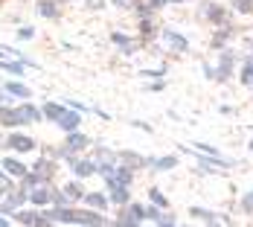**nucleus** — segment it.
I'll return each instance as SVG.
<instances>
[{"label":"nucleus","mask_w":253,"mask_h":227,"mask_svg":"<svg viewBox=\"0 0 253 227\" xmlns=\"http://www.w3.org/2000/svg\"><path fill=\"white\" fill-rule=\"evenodd\" d=\"M87 146H90V137H84V134H79V131H70V134H67V140H64V146L58 149V157H64V160L70 163V160L79 157Z\"/></svg>","instance_id":"f257e3e1"},{"label":"nucleus","mask_w":253,"mask_h":227,"mask_svg":"<svg viewBox=\"0 0 253 227\" xmlns=\"http://www.w3.org/2000/svg\"><path fill=\"white\" fill-rule=\"evenodd\" d=\"M12 219L18 222V225H24V227H47V225H55V222H50L47 219V213H41V210H15L12 213Z\"/></svg>","instance_id":"f03ea898"},{"label":"nucleus","mask_w":253,"mask_h":227,"mask_svg":"<svg viewBox=\"0 0 253 227\" xmlns=\"http://www.w3.org/2000/svg\"><path fill=\"white\" fill-rule=\"evenodd\" d=\"M24 201H29V189H24V186H18V189H9L6 195H3V201H0V213H15V210H21L24 207Z\"/></svg>","instance_id":"7ed1b4c3"},{"label":"nucleus","mask_w":253,"mask_h":227,"mask_svg":"<svg viewBox=\"0 0 253 227\" xmlns=\"http://www.w3.org/2000/svg\"><path fill=\"white\" fill-rule=\"evenodd\" d=\"M6 146H9L12 151H18V154H26V151L38 149V143H35L29 134H21V131H12V134L6 137Z\"/></svg>","instance_id":"20e7f679"},{"label":"nucleus","mask_w":253,"mask_h":227,"mask_svg":"<svg viewBox=\"0 0 253 227\" xmlns=\"http://www.w3.org/2000/svg\"><path fill=\"white\" fill-rule=\"evenodd\" d=\"M70 169H73L76 178H90V175L99 172V166H96L93 157H73V160H70Z\"/></svg>","instance_id":"39448f33"},{"label":"nucleus","mask_w":253,"mask_h":227,"mask_svg":"<svg viewBox=\"0 0 253 227\" xmlns=\"http://www.w3.org/2000/svg\"><path fill=\"white\" fill-rule=\"evenodd\" d=\"M233 61H236L233 50H221V58H218V64H215V82H230Z\"/></svg>","instance_id":"423d86ee"},{"label":"nucleus","mask_w":253,"mask_h":227,"mask_svg":"<svg viewBox=\"0 0 253 227\" xmlns=\"http://www.w3.org/2000/svg\"><path fill=\"white\" fill-rule=\"evenodd\" d=\"M29 204H32V207H50L52 204V189L47 186V183L32 186V189H29Z\"/></svg>","instance_id":"0eeeda50"},{"label":"nucleus","mask_w":253,"mask_h":227,"mask_svg":"<svg viewBox=\"0 0 253 227\" xmlns=\"http://www.w3.org/2000/svg\"><path fill=\"white\" fill-rule=\"evenodd\" d=\"M55 126L61 128L64 134H70V131H79V126H82V111H76V108H67Z\"/></svg>","instance_id":"6e6552de"},{"label":"nucleus","mask_w":253,"mask_h":227,"mask_svg":"<svg viewBox=\"0 0 253 227\" xmlns=\"http://www.w3.org/2000/svg\"><path fill=\"white\" fill-rule=\"evenodd\" d=\"M24 123L26 120H24V114H21V108H9V105L0 108V126L18 128V126H24Z\"/></svg>","instance_id":"1a4fd4ad"},{"label":"nucleus","mask_w":253,"mask_h":227,"mask_svg":"<svg viewBox=\"0 0 253 227\" xmlns=\"http://www.w3.org/2000/svg\"><path fill=\"white\" fill-rule=\"evenodd\" d=\"M160 35H163V41H166V44H169L175 52H186V50H189V41H186L180 32H175V29H169V26H166Z\"/></svg>","instance_id":"9d476101"},{"label":"nucleus","mask_w":253,"mask_h":227,"mask_svg":"<svg viewBox=\"0 0 253 227\" xmlns=\"http://www.w3.org/2000/svg\"><path fill=\"white\" fill-rule=\"evenodd\" d=\"M108 201L126 207V204L131 201V192H128L126 183H108Z\"/></svg>","instance_id":"9b49d317"},{"label":"nucleus","mask_w":253,"mask_h":227,"mask_svg":"<svg viewBox=\"0 0 253 227\" xmlns=\"http://www.w3.org/2000/svg\"><path fill=\"white\" fill-rule=\"evenodd\" d=\"M0 166H3L12 178H26V175H29V166H26L21 157H3V163H0Z\"/></svg>","instance_id":"f8f14e48"},{"label":"nucleus","mask_w":253,"mask_h":227,"mask_svg":"<svg viewBox=\"0 0 253 227\" xmlns=\"http://www.w3.org/2000/svg\"><path fill=\"white\" fill-rule=\"evenodd\" d=\"M29 172H32V175L38 178L41 183H47V181H50V178L55 175V163H52V160H44V157H41V160H38V163H35L32 169H29Z\"/></svg>","instance_id":"ddd939ff"},{"label":"nucleus","mask_w":253,"mask_h":227,"mask_svg":"<svg viewBox=\"0 0 253 227\" xmlns=\"http://www.w3.org/2000/svg\"><path fill=\"white\" fill-rule=\"evenodd\" d=\"M93 160H96L99 172H102V169H111V166H117V163H120V157H117V154H114L111 149H105V146H99V149H96Z\"/></svg>","instance_id":"4468645a"},{"label":"nucleus","mask_w":253,"mask_h":227,"mask_svg":"<svg viewBox=\"0 0 253 227\" xmlns=\"http://www.w3.org/2000/svg\"><path fill=\"white\" fill-rule=\"evenodd\" d=\"M3 91H6L9 96H18V99H21V102H24V99H29V96H32V91L26 88L24 82H15V79H12V82H6V85H3Z\"/></svg>","instance_id":"2eb2a0df"},{"label":"nucleus","mask_w":253,"mask_h":227,"mask_svg":"<svg viewBox=\"0 0 253 227\" xmlns=\"http://www.w3.org/2000/svg\"><path fill=\"white\" fill-rule=\"evenodd\" d=\"M64 111H67V105H61V102H44V108H41L44 120H50V123H58Z\"/></svg>","instance_id":"dca6fc26"},{"label":"nucleus","mask_w":253,"mask_h":227,"mask_svg":"<svg viewBox=\"0 0 253 227\" xmlns=\"http://www.w3.org/2000/svg\"><path fill=\"white\" fill-rule=\"evenodd\" d=\"M204 15H207V21L212 26H221L224 18H227V12H224L221 6H215V3H207V6H204Z\"/></svg>","instance_id":"f3484780"},{"label":"nucleus","mask_w":253,"mask_h":227,"mask_svg":"<svg viewBox=\"0 0 253 227\" xmlns=\"http://www.w3.org/2000/svg\"><path fill=\"white\" fill-rule=\"evenodd\" d=\"M0 70H3V73H9V76H24L26 64H24V61H18V58H15V61H9V58L0 52Z\"/></svg>","instance_id":"a211bd4d"},{"label":"nucleus","mask_w":253,"mask_h":227,"mask_svg":"<svg viewBox=\"0 0 253 227\" xmlns=\"http://www.w3.org/2000/svg\"><path fill=\"white\" fill-rule=\"evenodd\" d=\"M18 108H21V114H24V120H26V123H41V120H44L41 108H35V105H32L29 99H24L21 105H18Z\"/></svg>","instance_id":"6ab92c4d"},{"label":"nucleus","mask_w":253,"mask_h":227,"mask_svg":"<svg viewBox=\"0 0 253 227\" xmlns=\"http://www.w3.org/2000/svg\"><path fill=\"white\" fill-rule=\"evenodd\" d=\"M82 201L87 204V207H93V210H105V207H108V195H102V192H84V198H82Z\"/></svg>","instance_id":"aec40b11"},{"label":"nucleus","mask_w":253,"mask_h":227,"mask_svg":"<svg viewBox=\"0 0 253 227\" xmlns=\"http://www.w3.org/2000/svg\"><path fill=\"white\" fill-rule=\"evenodd\" d=\"M111 41H114L120 50L126 52V55H131V52H134V47H137V41H134V38H128V35H123V32H114V35H111Z\"/></svg>","instance_id":"412c9836"},{"label":"nucleus","mask_w":253,"mask_h":227,"mask_svg":"<svg viewBox=\"0 0 253 227\" xmlns=\"http://www.w3.org/2000/svg\"><path fill=\"white\" fill-rule=\"evenodd\" d=\"M120 219H128V222H143L146 219V207H140V204H126V213L120 216Z\"/></svg>","instance_id":"4be33fe9"},{"label":"nucleus","mask_w":253,"mask_h":227,"mask_svg":"<svg viewBox=\"0 0 253 227\" xmlns=\"http://www.w3.org/2000/svg\"><path fill=\"white\" fill-rule=\"evenodd\" d=\"M38 15L47 18V21H55V18H58V6H55V0H41V3H38Z\"/></svg>","instance_id":"5701e85b"},{"label":"nucleus","mask_w":253,"mask_h":227,"mask_svg":"<svg viewBox=\"0 0 253 227\" xmlns=\"http://www.w3.org/2000/svg\"><path fill=\"white\" fill-rule=\"evenodd\" d=\"M61 189H64V195H67V201H82V198H84V189H82V183H79V181L64 183Z\"/></svg>","instance_id":"b1692460"},{"label":"nucleus","mask_w":253,"mask_h":227,"mask_svg":"<svg viewBox=\"0 0 253 227\" xmlns=\"http://www.w3.org/2000/svg\"><path fill=\"white\" fill-rule=\"evenodd\" d=\"M230 35H233V29L221 24V26H218V32H215V38H212V47H215V50H224V44H227Z\"/></svg>","instance_id":"393cba45"},{"label":"nucleus","mask_w":253,"mask_h":227,"mask_svg":"<svg viewBox=\"0 0 253 227\" xmlns=\"http://www.w3.org/2000/svg\"><path fill=\"white\" fill-rule=\"evenodd\" d=\"M152 166H154V169H160V172H169V169H175V166H177V157H175V154H166V157H157V160H154Z\"/></svg>","instance_id":"a878e982"},{"label":"nucleus","mask_w":253,"mask_h":227,"mask_svg":"<svg viewBox=\"0 0 253 227\" xmlns=\"http://www.w3.org/2000/svg\"><path fill=\"white\" fill-rule=\"evenodd\" d=\"M242 85L245 88H253V55H248V61L242 67Z\"/></svg>","instance_id":"bb28decb"},{"label":"nucleus","mask_w":253,"mask_h":227,"mask_svg":"<svg viewBox=\"0 0 253 227\" xmlns=\"http://www.w3.org/2000/svg\"><path fill=\"white\" fill-rule=\"evenodd\" d=\"M157 32H160V29H157L149 18H143V21H140V35H143V38H154Z\"/></svg>","instance_id":"cd10ccee"},{"label":"nucleus","mask_w":253,"mask_h":227,"mask_svg":"<svg viewBox=\"0 0 253 227\" xmlns=\"http://www.w3.org/2000/svg\"><path fill=\"white\" fill-rule=\"evenodd\" d=\"M149 198H152V204H157V207H163V210L169 207V201H166V195H163V192H160L157 186H154V189H149Z\"/></svg>","instance_id":"c85d7f7f"},{"label":"nucleus","mask_w":253,"mask_h":227,"mask_svg":"<svg viewBox=\"0 0 253 227\" xmlns=\"http://www.w3.org/2000/svg\"><path fill=\"white\" fill-rule=\"evenodd\" d=\"M157 227H177L175 213H160V219H157Z\"/></svg>","instance_id":"c756f323"},{"label":"nucleus","mask_w":253,"mask_h":227,"mask_svg":"<svg viewBox=\"0 0 253 227\" xmlns=\"http://www.w3.org/2000/svg\"><path fill=\"white\" fill-rule=\"evenodd\" d=\"M195 151H198V154H207V157H221L215 146H207V143H195Z\"/></svg>","instance_id":"7c9ffc66"},{"label":"nucleus","mask_w":253,"mask_h":227,"mask_svg":"<svg viewBox=\"0 0 253 227\" xmlns=\"http://www.w3.org/2000/svg\"><path fill=\"white\" fill-rule=\"evenodd\" d=\"M189 216H195V219H204V222H212V219H215V216H212L210 210H204V207H192V210H189Z\"/></svg>","instance_id":"2f4dec72"},{"label":"nucleus","mask_w":253,"mask_h":227,"mask_svg":"<svg viewBox=\"0 0 253 227\" xmlns=\"http://www.w3.org/2000/svg\"><path fill=\"white\" fill-rule=\"evenodd\" d=\"M233 6H236L242 15H251L253 12V0H233Z\"/></svg>","instance_id":"473e14b6"},{"label":"nucleus","mask_w":253,"mask_h":227,"mask_svg":"<svg viewBox=\"0 0 253 227\" xmlns=\"http://www.w3.org/2000/svg\"><path fill=\"white\" fill-rule=\"evenodd\" d=\"M32 38H35V29L32 26H21L18 29V41H32Z\"/></svg>","instance_id":"72a5a7b5"},{"label":"nucleus","mask_w":253,"mask_h":227,"mask_svg":"<svg viewBox=\"0 0 253 227\" xmlns=\"http://www.w3.org/2000/svg\"><path fill=\"white\" fill-rule=\"evenodd\" d=\"M166 73V67H152V70H140V76H146V79H163Z\"/></svg>","instance_id":"f704fd0d"},{"label":"nucleus","mask_w":253,"mask_h":227,"mask_svg":"<svg viewBox=\"0 0 253 227\" xmlns=\"http://www.w3.org/2000/svg\"><path fill=\"white\" fill-rule=\"evenodd\" d=\"M242 210H245V213H253V192H248V195L242 198Z\"/></svg>","instance_id":"c9c22d12"},{"label":"nucleus","mask_w":253,"mask_h":227,"mask_svg":"<svg viewBox=\"0 0 253 227\" xmlns=\"http://www.w3.org/2000/svg\"><path fill=\"white\" fill-rule=\"evenodd\" d=\"M146 219H160V207H157V204L146 207Z\"/></svg>","instance_id":"e433bc0d"},{"label":"nucleus","mask_w":253,"mask_h":227,"mask_svg":"<svg viewBox=\"0 0 253 227\" xmlns=\"http://www.w3.org/2000/svg\"><path fill=\"white\" fill-rule=\"evenodd\" d=\"M163 88H166V82H163V79H154L152 85H149V91H152V93H157V91H163Z\"/></svg>","instance_id":"4c0bfd02"},{"label":"nucleus","mask_w":253,"mask_h":227,"mask_svg":"<svg viewBox=\"0 0 253 227\" xmlns=\"http://www.w3.org/2000/svg\"><path fill=\"white\" fill-rule=\"evenodd\" d=\"M114 227H140V222H128V219H117Z\"/></svg>","instance_id":"58836bf2"},{"label":"nucleus","mask_w":253,"mask_h":227,"mask_svg":"<svg viewBox=\"0 0 253 227\" xmlns=\"http://www.w3.org/2000/svg\"><path fill=\"white\" fill-rule=\"evenodd\" d=\"M137 0H114V6H120V9H128V6H134Z\"/></svg>","instance_id":"ea45409f"},{"label":"nucleus","mask_w":253,"mask_h":227,"mask_svg":"<svg viewBox=\"0 0 253 227\" xmlns=\"http://www.w3.org/2000/svg\"><path fill=\"white\" fill-rule=\"evenodd\" d=\"M9 172H6V169H3V166H0V183H3V186H9Z\"/></svg>","instance_id":"a19ab883"},{"label":"nucleus","mask_w":253,"mask_h":227,"mask_svg":"<svg viewBox=\"0 0 253 227\" xmlns=\"http://www.w3.org/2000/svg\"><path fill=\"white\" fill-rule=\"evenodd\" d=\"M166 3H169V0H149V6H152V9H163Z\"/></svg>","instance_id":"79ce46f5"},{"label":"nucleus","mask_w":253,"mask_h":227,"mask_svg":"<svg viewBox=\"0 0 253 227\" xmlns=\"http://www.w3.org/2000/svg\"><path fill=\"white\" fill-rule=\"evenodd\" d=\"M87 6H90V9H102V6H105V0H87Z\"/></svg>","instance_id":"37998d69"},{"label":"nucleus","mask_w":253,"mask_h":227,"mask_svg":"<svg viewBox=\"0 0 253 227\" xmlns=\"http://www.w3.org/2000/svg\"><path fill=\"white\" fill-rule=\"evenodd\" d=\"M0 227H12V225H9V219H6V216H0Z\"/></svg>","instance_id":"c03bdc74"},{"label":"nucleus","mask_w":253,"mask_h":227,"mask_svg":"<svg viewBox=\"0 0 253 227\" xmlns=\"http://www.w3.org/2000/svg\"><path fill=\"white\" fill-rule=\"evenodd\" d=\"M207 227H221V225H218V222H215V219H212V222H207Z\"/></svg>","instance_id":"a18cd8bd"},{"label":"nucleus","mask_w":253,"mask_h":227,"mask_svg":"<svg viewBox=\"0 0 253 227\" xmlns=\"http://www.w3.org/2000/svg\"><path fill=\"white\" fill-rule=\"evenodd\" d=\"M169 3H183V0H169Z\"/></svg>","instance_id":"49530a36"},{"label":"nucleus","mask_w":253,"mask_h":227,"mask_svg":"<svg viewBox=\"0 0 253 227\" xmlns=\"http://www.w3.org/2000/svg\"><path fill=\"white\" fill-rule=\"evenodd\" d=\"M67 227H79V225H67Z\"/></svg>","instance_id":"de8ad7c7"},{"label":"nucleus","mask_w":253,"mask_h":227,"mask_svg":"<svg viewBox=\"0 0 253 227\" xmlns=\"http://www.w3.org/2000/svg\"><path fill=\"white\" fill-rule=\"evenodd\" d=\"M251 146H253V143H251Z\"/></svg>","instance_id":"09e8293b"}]
</instances>
